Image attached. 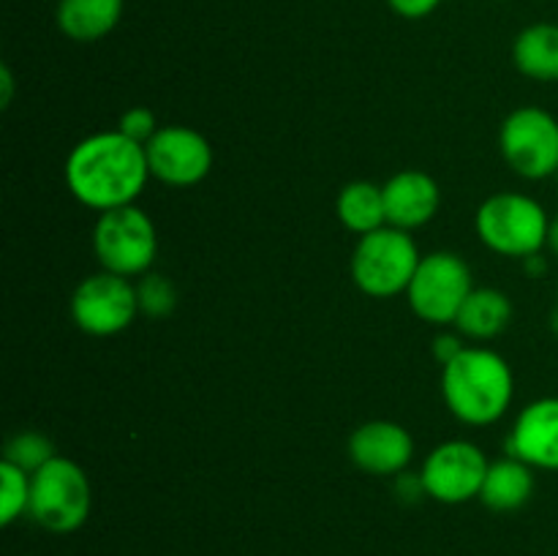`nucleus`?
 Segmentation results:
<instances>
[{
  "instance_id": "13",
  "label": "nucleus",
  "mask_w": 558,
  "mask_h": 556,
  "mask_svg": "<svg viewBox=\"0 0 558 556\" xmlns=\"http://www.w3.org/2000/svg\"><path fill=\"white\" fill-rule=\"evenodd\" d=\"M507 452L532 469L558 472V398H537L518 414Z\"/></svg>"
},
{
  "instance_id": "17",
  "label": "nucleus",
  "mask_w": 558,
  "mask_h": 556,
  "mask_svg": "<svg viewBox=\"0 0 558 556\" xmlns=\"http://www.w3.org/2000/svg\"><path fill=\"white\" fill-rule=\"evenodd\" d=\"M512 63L534 82H558V25L537 22L523 27L512 44Z\"/></svg>"
},
{
  "instance_id": "15",
  "label": "nucleus",
  "mask_w": 558,
  "mask_h": 556,
  "mask_svg": "<svg viewBox=\"0 0 558 556\" xmlns=\"http://www.w3.org/2000/svg\"><path fill=\"white\" fill-rule=\"evenodd\" d=\"M123 5L125 0H58L54 22L65 38L90 44L118 27Z\"/></svg>"
},
{
  "instance_id": "9",
  "label": "nucleus",
  "mask_w": 558,
  "mask_h": 556,
  "mask_svg": "<svg viewBox=\"0 0 558 556\" xmlns=\"http://www.w3.org/2000/svg\"><path fill=\"white\" fill-rule=\"evenodd\" d=\"M140 314L136 283L118 273H93L71 294V316L87 336H118Z\"/></svg>"
},
{
  "instance_id": "4",
  "label": "nucleus",
  "mask_w": 558,
  "mask_h": 556,
  "mask_svg": "<svg viewBox=\"0 0 558 556\" xmlns=\"http://www.w3.org/2000/svg\"><path fill=\"white\" fill-rule=\"evenodd\" d=\"M474 227L490 251L510 259H529L548 245L550 218L532 196L501 191L480 205Z\"/></svg>"
},
{
  "instance_id": "22",
  "label": "nucleus",
  "mask_w": 558,
  "mask_h": 556,
  "mask_svg": "<svg viewBox=\"0 0 558 556\" xmlns=\"http://www.w3.org/2000/svg\"><path fill=\"white\" fill-rule=\"evenodd\" d=\"M49 458H54V447L38 431H22V434L11 436L9 445H5V461L16 463V467L31 474L41 469Z\"/></svg>"
},
{
  "instance_id": "19",
  "label": "nucleus",
  "mask_w": 558,
  "mask_h": 556,
  "mask_svg": "<svg viewBox=\"0 0 558 556\" xmlns=\"http://www.w3.org/2000/svg\"><path fill=\"white\" fill-rule=\"evenodd\" d=\"M338 221L354 234H371L376 229L387 227V210H385V191L381 185L368 183V180H354L347 183L338 194L336 202Z\"/></svg>"
},
{
  "instance_id": "18",
  "label": "nucleus",
  "mask_w": 558,
  "mask_h": 556,
  "mask_svg": "<svg viewBox=\"0 0 558 556\" xmlns=\"http://www.w3.org/2000/svg\"><path fill=\"white\" fill-rule=\"evenodd\" d=\"M512 319V303L505 292L490 287L472 289V294L466 298V303L461 305L456 316V327L469 338H477V341H488V338L499 336L501 330H507Z\"/></svg>"
},
{
  "instance_id": "28",
  "label": "nucleus",
  "mask_w": 558,
  "mask_h": 556,
  "mask_svg": "<svg viewBox=\"0 0 558 556\" xmlns=\"http://www.w3.org/2000/svg\"><path fill=\"white\" fill-rule=\"evenodd\" d=\"M556 185H558V172H556Z\"/></svg>"
},
{
  "instance_id": "25",
  "label": "nucleus",
  "mask_w": 558,
  "mask_h": 556,
  "mask_svg": "<svg viewBox=\"0 0 558 556\" xmlns=\"http://www.w3.org/2000/svg\"><path fill=\"white\" fill-rule=\"evenodd\" d=\"M458 352H463V341L458 336H450V333H445V336H439L434 341V354H436V360H439L441 365L450 363V360L456 358Z\"/></svg>"
},
{
  "instance_id": "5",
  "label": "nucleus",
  "mask_w": 558,
  "mask_h": 556,
  "mask_svg": "<svg viewBox=\"0 0 558 556\" xmlns=\"http://www.w3.org/2000/svg\"><path fill=\"white\" fill-rule=\"evenodd\" d=\"M420 259L423 254L412 234L387 223L357 240L349 270L360 292L368 298H392V294L407 292Z\"/></svg>"
},
{
  "instance_id": "14",
  "label": "nucleus",
  "mask_w": 558,
  "mask_h": 556,
  "mask_svg": "<svg viewBox=\"0 0 558 556\" xmlns=\"http://www.w3.org/2000/svg\"><path fill=\"white\" fill-rule=\"evenodd\" d=\"M381 191H385L387 223L396 229L412 232V229L425 227L439 213V183L423 169H403V172L392 174L381 185Z\"/></svg>"
},
{
  "instance_id": "1",
  "label": "nucleus",
  "mask_w": 558,
  "mask_h": 556,
  "mask_svg": "<svg viewBox=\"0 0 558 556\" xmlns=\"http://www.w3.org/2000/svg\"><path fill=\"white\" fill-rule=\"evenodd\" d=\"M150 178L147 150L123 131H98L71 147L65 185L76 202L98 213L136 205Z\"/></svg>"
},
{
  "instance_id": "3",
  "label": "nucleus",
  "mask_w": 558,
  "mask_h": 556,
  "mask_svg": "<svg viewBox=\"0 0 558 556\" xmlns=\"http://www.w3.org/2000/svg\"><path fill=\"white\" fill-rule=\"evenodd\" d=\"M90 478L76 461L54 456L31 474L27 516L52 534H71L90 518Z\"/></svg>"
},
{
  "instance_id": "11",
  "label": "nucleus",
  "mask_w": 558,
  "mask_h": 556,
  "mask_svg": "<svg viewBox=\"0 0 558 556\" xmlns=\"http://www.w3.org/2000/svg\"><path fill=\"white\" fill-rule=\"evenodd\" d=\"M150 174L174 189L202 183L213 169V147L189 125H161L145 145Z\"/></svg>"
},
{
  "instance_id": "21",
  "label": "nucleus",
  "mask_w": 558,
  "mask_h": 556,
  "mask_svg": "<svg viewBox=\"0 0 558 556\" xmlns=\"http://www.w3.org/2000/svg\"><path fill=\"white\" fill-rule=\"evenodd\" d=\"M136 298H140L142 314L153 316V319H163L178 305V289L161 273H145L142 281L136 283Z\"/></svg>"
},
{
  "instance_id": "20",
  "label": "nucleus",
  "mask_w": 558,
  "mask_h": 556,
  "mask_svg": "<svg viewBox=\"0 0 558 556\" xmlns=\"http://www.w3.org/2000/svg\"><path fill=\"white\" fill-rule=\"evenodd\" d=\"M31 507V472L11 461H0V523L11 527Z\"/></svg>"
},
{
  "instance_id": "26",
  "label": "nucleus",
  "mask_w": 558,
  "mask_h": 556,
  "mask_svg": "<svg viewBox=\"0 0 558 556\" xmlns=\"http://www.w3.org/2000/svg\"><path fill=\"white\" fill-rule=\"evenodd\" d=\"M548 249L554 251L558 256V216L550 221V229H548Z\"/></svg>"
},
{
  "instance_id": "12",
  "label": "nucleus",
  "mask_w": 558,
  "mask_h": 556,
  "mask_svg": "<svg viewBox=\"0 0 558 556\" xmlns=\"http://www.w3.org/2000/svg\"><path fill=\"white\" fill-rule=\"evenodd\" d=\"M414 456V439L401 423L371 420L349 436V458L354 467L376 478H398L407 472Z\"/></svg>"
},
{
  "instance_id": "24",
  "label": "nucleus",
  "mask_w": 558,
  "mask_h": 556,
  "mask_svg": "<svg viewBox=\"0 0 558 556\" xmlns=\"http://www.w3.org/2000/svg\"><path fill=\"white\" fill-rule=\"evenodd\" d=\"M387 5L403 20H423L439 9L441 0H387Z\"/></svg>"
},
{
  "instance_id": "16",
  "label": "nucleus",
  "mask_w": 558,
  "mask_h": 556,
  "mask_svg": "<svg viewBox=\"0 0 558 556\" xmlns=\"http://www.w3.org/2000/svg\"><path fill=\"white\" fill-rule=\"evenodd\" d=\"M534 494V474L529 463L521 458H501L488 467L480 501L494 512H515L529 505Z\"/></svg>"
},
{
  "instance_id": "23",
  "label": "nucleus",
  "mask_w": 558,
  "mask_h": 556,
  "mask_svg": "<svg viewBox=\"0 0 558 556\" xmlns=\"http://www.w3.org/2000/svg\"><path fill=\"white\" fill-rule=\"evenodd\" d=\"M158 129H161V125H158L153 109H147V107L129 109V112H123V118H120V123H118V131H123L129 140L140 142V145H147V142L156 136Z\"/></svg>"
},
{
  "instance_id": "2",
  "label": "nucleus",
  "mask_w": 558,
  "mask_h": 556,
  "mask_svg": "<svg viewBox=\"0 0 558 556\" xmlns=\"http://www.w3.org/2000/svg\"><path fill=\"white\" fill-rule=\"evenodd\" d=\"M445 403L466 425H490L510 409L515 379L499 352L485 347H463L447 365H441Z\"/></svg>"
},
{
  "instance_id": "27",
  "label": "nucleus",
  "mask_w": 558,
  "mask_h": 556,
  "mask_svg": "<svg viewBox=\"0 0 558 556\" xmlns=\"http://www.w3.org/2000/svg\"><path fill=\"white\" fill-rule=\"evenodd\" d=\"M556 311H558V292H556Z\"/></svg>"
},
{
  "instance_id": "8",
  "label": "nucleus",
  "mask_w": 558,
  "mask_h": 556,
  "mask_svg": "<svg viewBox=\"0 0 558 556\" xmlns=\"http://www.w3.org/2000/svg\"><path fill=\"white\" fill-rule=\"evenodd\" d=\"M499 147L515 174L526 180L556 178L558 120L543 107H521L507 114L499 131Z\"/></svg>"
},
{
  "instance_id": "7",
  "label": "nucleus",
  "mask_w": 558,
  "mask_h": 556,
  "mask_svg": "<svg viewBox=\"0 0 558 556\" xmlns=\"http://www.w3.org/2000/svg\"><path fill=\"white\" fill-rule=\"evenodd\" d=\"M472 267L456 251H434L420 259L407 289L409 305L428 325H456V316L472 294Z\"/></svg>"
},
{
  "instance_id": "6",
  "label": "nucleus",
  "mask_w": 558,
  "mask_h": 556,
  "mask_svg": "<svg viewBox=\"0 0 558 556\" xmlns=\"http://www.w3.org/2000/svg\"><path fill=\"white\" fill-rule=\"evenodd\" d=\"M93 251L101 262V270L123 278L145 276L158 254L156 223L136 205L101 213L93 229Z\"/></svg>"
},
{
  "instance_id": "10",
  "label": "nucleus",
  "mask_w": 558,
  "mask_h": 556,
  "mask_svg": "<svg viewBox=\"0 0 558 556\" xmlns=\"http://www.w3.org/2000/svg\"><path fill=\"white\" fill-rule=\"evenodd\" d=\"M488 467L490 461L477 445L466 439H452L428 452L420 478L430 499L441 505H463L480 496Z\"/></svg>"
}]
</instances>
